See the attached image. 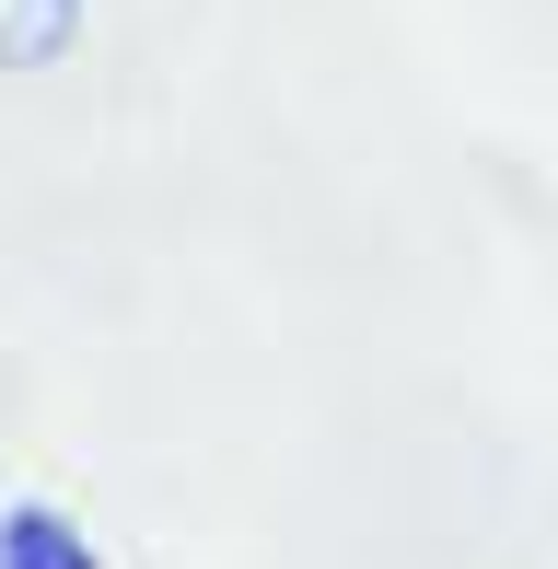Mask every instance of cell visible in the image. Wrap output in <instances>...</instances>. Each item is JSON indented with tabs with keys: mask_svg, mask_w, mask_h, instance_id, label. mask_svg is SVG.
Here are the masks:
<instances>
[{
	"mask_svg": "<svg viewBox=\"0 0 558 569\" xmlns=\"http://www.w3.org/2000/svg\"><path fill=\"white\" fill-rule=\"evenodd\" d=\"M0 569H106V558H93L47 500H23V511H0Z\"/></svg>",
	"mask_w": 558,
	"mask_h": 569,
	"instance_id": "7a4b0ae2",
	"label": "cell"
},
{
	"mask_svg": "<svg viewBox=\"0 0 558 569\" xmlns=\"http://www.w3.org/2000/svg\"><path fill=\"white\" fill-rule=\"evenodd\" d=\"M82 36V0H0V70H47Z\"/></svg>",
	"mask_w": 558,
	"mask_h": 569,
	"instance_id": "6da1fadb",
	"label": "cell"
}]
</instances>
